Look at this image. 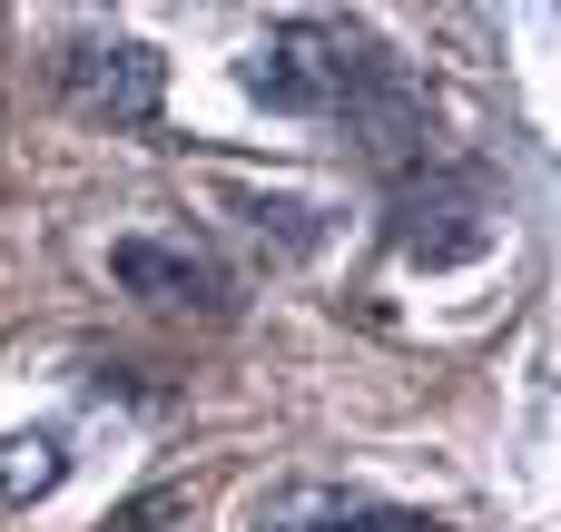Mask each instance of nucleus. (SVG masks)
<instances>
[{"instance_id": "obj_1", "label": "nucleus", "mask_w": 561, "mask_h": 532, "mask_svg": "<svg viewBox=\"0 0 561 532\" xmlns=\"http://www.w3.org/2000/svg\"><path fill=\"white\" fill-rule=\"evenodd\" d=\"M355 59H365V30H345V20H286V30L256 39V59H247V99L276 109V118H335Z\"/></svg>"}, {"instance_id": "obj_2", "label": "nucleus", "mask_w": 561, "mask_h": 532, "mask_svg": "<svg viewBox=\"0 0 561 532\" xmlns=\"http://www.w3.org/2000/svg\"><path fill=\"white\" fill-rule=\"evenodd\" d=\"M108 276H118L128 296L168 306V316H237V276H227L217 247L187 237V227H128V237L108 247Z\"/></svg>"}, {"instance_id": "obj_3", "label": "nucleus", "mask_w": 561, "mask_h": 532, "mask_svg": "<svg viewBox=\"0 0 561 532\" xmlns=\"http://www.w3.org/2000/svg\"><path fill=\"white\" fill-rule=\"evenodd\" d=\"M59 89L89 109V118H108V128H148L158 118V89H168V69H158V49L148 39H69V59H59Z\"/></svg>"}, {"instance_id": "obj_4", "label": "nucleus", "mask_w": 561, "mask_h": 532, "mask_svg": "<svg viewBox=\"0 0 561 532\" xmlns=\"http://www.w3.org/2000/svg\"><path fill=\"white\" fill-rule=\"evenodd\" d=\"M493 217H503V197L483 178H424V188H404L394 247L404 257H473V247H493Z\"/></svg>"}, {"instance_id": "obj_5", "label": "nucleus", "mask_w": 561, "mask_h": 532, "mask_svg": "<svg viewBox=\"0 0 561 532\" xmlns=\"http://www.w3.org/2000/svg\"><path fill=\"white\" fill-rule=\"evenodd\" d=\"M256 532H444L424 513H394L375 494H335V484H286L256 503Z\"/></svg>"}, {"instance_id": "obj_6", "label": "nucleus", "mask_w": 561, "mask_h": 532, "mask_svg": "<svg viewBox=\"0 0 561 532\" xmlns=\"http://www.w3.org/2000/svg\"><path fill=\"white\" fill-rule=\"evenodd\" d=\"M59 484H69V434L59 425L0 434V503H49Z\"/></svg>"}, {"instance_id": "obj_7", "label": "nucleus", "mask_w": 561, "mask_h": 532, "mask_svg": "<svg viewBox=\"0 0 561 532\" xmlns=\"http://www.w3.org/2000/svg\"><path fill=\"white\" fill-rule=\"evenodd\" d=\"M108 532H197V503H187V494H138Z\"/></svg>"}]
</instances>
